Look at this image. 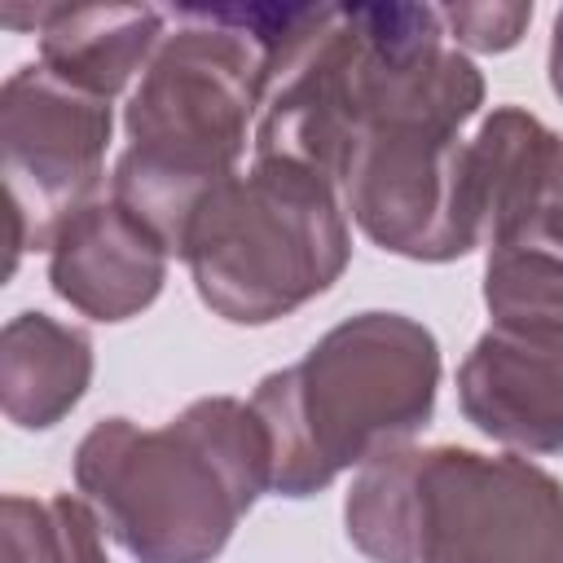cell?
Instances as JSON below:
<instances>
[{"mask_svg":"<svg viewBox=\"0 0 563 563\" xmlns=\"http://www.w3.org/2000/svg\"><path fill=\"white\" fill-rule=\"evenodd\" d=\"M343 528L369 563H563V484L519 453L405 444L356 471Z\"/></svg>","mask_w":563,"mask_h":563,"instance_id":"cell-5","label":"cell"},{"mask_svg":"<svg viewBox=\"0 0 563 563\" xmlns=\"http://www.w3.org/2000/svg\"><path fill=\"white\" fill-rule=\"evenodd\" d=\"M457 409L519 457L563 453V339L488 325L457 365Z\"/></svg>","mask_w":563,"mask_h":563,"instance_id":"cell-9","label":"cell"},{"mask_svg":"<svg viewBox=\"0 0 563 563\" xmlns=\"http://www.w3.org/2000/svg\"><path fill=\"white\" fill-rule=\"evenodd\" d=\"M339 198L356 229L391 255L444 264L479 246L453 114H396L365 128L343 163Z\"/></svg>","mask_w":563,"mask_h":563,"instance_id":"cell-7","label":"cell"},{"mask_svg":"<svg viewBox=\"0 0 563 563\" xmlns=\"http://www.w3.org/2000/svg\"><path fill=\"white\" fill-rule=\"evenodd\" d=\"M172 246L119 198L75 211L48 242V286L92 321L145 312L167 282Z\"/></svg>","mask_w":563,"mask_h":563,"instance_id":"cell-10","label":"cell"},{"mask_svg":"<svg viewBox=\"0 0 563 563\" xmlns=\"http://www.w3.org/2000/svg\"><path fill=\"white\" fill-rule=\"evenodd\" d=\"M114 110L110 101L57 79L44 62L18 66L0 88V158L13 220V255L48 251L57 229L97 202Z\"/></svg>","mask_w":563,"mask_h":563,"instance_id":"cell-8","label":"cell"},{"mask_svg":"<svg viewBox=\"0 0 563 563\" xmlns=\"http://www.w3.org/2000/svg\"><path fill=\"white\" fill-rule=\"evenodd\" d=\"M550 88L563 101V9L554 13V26H550Z\"/></svg>","mask_w":563,"mask_h":563,"instance_id":"cell-16","label":"cell"},{"mask_svg":"<svg viewBox=\"0 0 563 563\" xmlns=\"http://www.w3.org/2000/svg\"><path fill=\"white\" fill-rule=\"evenodd\" d=\"M321 4H180L123 106L114 189L172 251L194 211L238 176L277 62Z\"/></svg>","mask_w":563,"mask_h":563,"instance_id":"cell-1","label":"cell"},{"mask_svg":"<svg viewBox=\"0 0 563 563\" xmlns=\"http://www.w3.org/2000/svg\"><path fill=\"white\" fill-rule=\"evenodd\" d=\"M75 488L136 563H211L273 493V444L251 400L198 396L163 427L92 422L75 444Z\"/></svg>","mask_w":563,"mask_h":563,"instance_id":"cell-3","label":"cell"},{"mask_svg":"<svg viewBox=\"0 0 563 563\" xmlns=\"http://www.w3.org/2000/svg\"><path fill=\"white\" fill-rule=\"evenodd\" d=\"M92 383V339L48 312H18L0 330V409L22 431L57 427Z\"/></svg>","mask_w":563,"mask_h":563,"instance_id":"cell-12","label":"cell"},{"mask_svg":"<svg viewBox=\"0 0 563 563\" xmlns=\"http://www.w3.org/2000/svg\"><path fill=\"white\" fill-rule=\"evenodd\" d=\"M488 325L563 339V220L523 224L484 246Z\"/></svg>","mask_w":563,"mask_h":563,"instance_id":"cell-13","label":"cell"},{"mask_svg":"<svg viewBox=\"0 0 563 563\" xmlns=\"http://www.w3.org/2000/svg\"><path fill=\"white\" fill-rule=\"evenodd\" d=\"M163 35L167 9L154 4H53L40 26V62L57 79L114 101L145 75Z\"/></svg>","mask_w":563,"mask_h":563,"instance_id":"cell-11","label":"cell"},{"mask_svg":"<svg viewBox=\"0 0 563 563\" xmlns=\"http://www.w3.org/2000/svg\"><path fill=\"white\" fill-rule=\"evenodd\" d=\"M435 391L440 343L422 321L374 308L330 325L251 391L273 444V493L299 501L405 449L431 422Z\"/></svg>","mask_w":563,"mask_h":563,"instance_id":"cell-4","label":"cell"},{"mask_svg":"<svg viewBox=\"0 0 563 563\" xmlns=\"http://www.w3.org/2000/svg\"><path fill=\"white\" fill-rule=\"evenodd\" d=\"M101 519L84 497L9 493L0 501L4 563H110L101 545Z\"/></svg>","mask_w":563,"mask_h":563,"instance_id":"cell-14","label":"cell"},{"mask_svg":"<svg viewBox=\"0 0 563 563\" xmlns=\"http://www.w3.org/2000/svg\"><path fill=\"white\" fill-rule=\"evenodd\" d=\"M440 22L453 48L471 53H506L523 40L532 22V4L523 0H471V4H440Z\"/></svg>","mask_w":563,"mask_h":563,"instance_id":"cell-15","label":"cell"},{"mask_svg":"<svg viewBox=\"0 0 563 563\" xmlns=\"http://www.w3.org/2000/svg\"><path fill=\"white\" fill-rule=\"evenodd\" d=\"M479 106L484 75L449 44L435 4H321L277 62L251 141L255 158H286L339 185L365 128L396 114L471 123Z\"/></svg>","mask_w":563,"mask_h":563,"instance_id":"cell-2","label":"cell"},{"mask_svg":"<svg viewBox=\"0 0 563 563\" xmlns=\"http://www.w3.org/2000/svg\"><path fill=\"white\" fill-rule=\"evenodd\" d=\"M176 255L220 321L268 325L343 277L352 229L334 180L286 158H255L194 211Z\"/></svg>","mask_w":563,"mask_h":563,"instance_id":"cell-6","label":"cell"}]
</instances>
